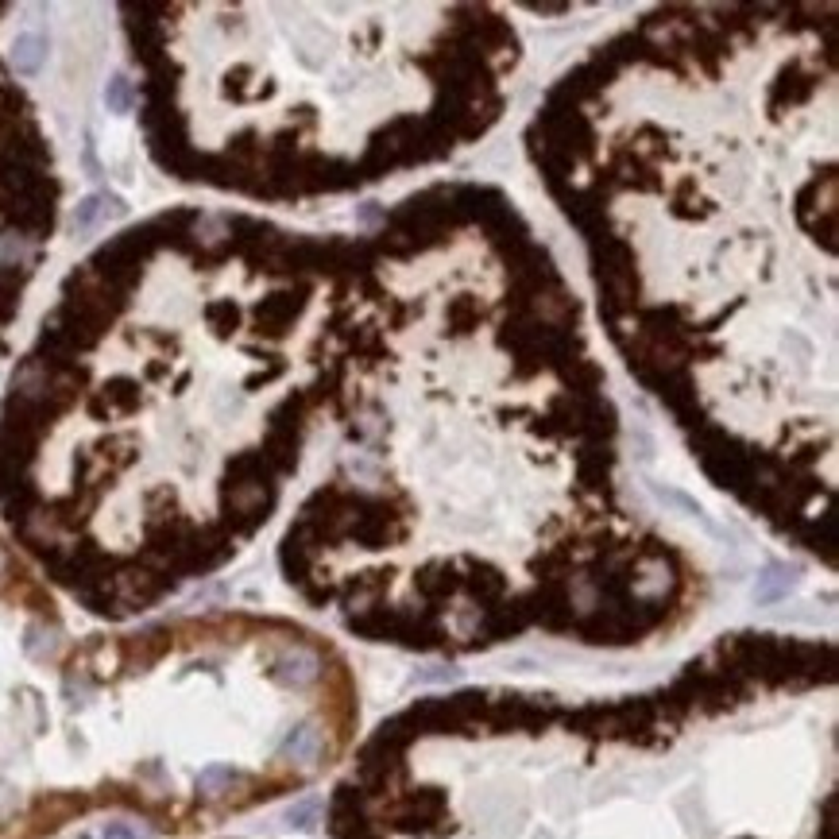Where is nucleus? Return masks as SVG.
<instances>
[{
	"mask_svg": "<svg viewBox=\"0 0 839 839\" xmlns=\"http://www.w3.org/2000/svg\"><path fill=\"white\" fill-rule=\"evenodd\" d=\"M832 665L719 646L642 700L422 704L375 735L333 839H832Z\"/></svg>",
	"mask_w": 839,
	"mask_h": 839,
	"instance_id": "1",
	"label": "nucleus"
},
{
	"mask_svg": "<svg viewBox=\"0 0 839 839\" xmlns=\"http://www.w3.org/2000/svg\"><path fill=\"white\" fill-rule=\"evenodd\" d=\"M341 723V677L306 634L194 619L74 642L0 549V839H51L97 808L225 820L322 770Z\"/></svg>",
	"mask_w": 839,
	"mask_h": 839,
	"instance_id": "2",
	"label": "nucleus"
},
{
	"mask_svg": "<svg viewBox=\"0 0 839 839\" xmlns=\"http://www.w3.org/2000/svg\"><path fill=\"white\" fill-rule=\"evenodd\" d=\"M43 59H47V35L27 32V35H20L16 43H12V66H16L20 74H35V70L43 66Z\"/></svg>",
	"mask_w": 839,
	"mask_h": 839,
	"instance_id": "3",
	"label": "nucleus"
},
{
	"mask_svg": "<svg viewBox=\"0 0 839 839\" xmlns=\"http://www.w3.org/2000/svg\"><path fill=\"white\" fill-rule=\"evenodd\" d=\"M105 101H109L112 112H128V105H132V85H128L124 78H112L109 90H105Z\"/></svg>",
	"mask_w": 839,
	"mask_h": 839,
	"instance_id": "4",
	"label": "nucleus"
},
{
	"mask_svg": "<svg viewBox=\"0 0 839 839\" xmlns=\"http://www.w3.org/2000/svg\"><path fill=\"white\" fill-rule=\"evenodd\" d=\"M97 217H101V198H85L82 206H78V213H74V225L78 228H90Z\"/></svg>",
	"mask_w": 839,
	"mask_h": 839,
	"instance_id": "5",
	"label": "nucleus"
}]
</instances>
